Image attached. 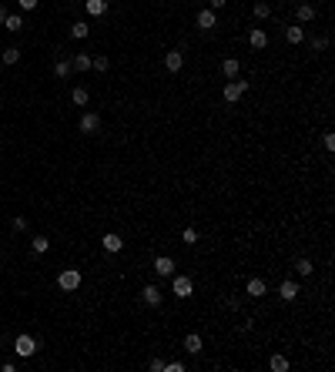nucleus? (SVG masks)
I'll list each match as a JSON object with an SVG mask.
<instances>
[{
  "mask_svg": "<svg viewBox=\"0 0 335 372\" xmlns=\"http://www.w3.org/2000/svg\"><path fill=\"white\" fill-rule=\"evenodd\" d=\"M225 4H228V0H208V7H211V10H221Z\"/></svg>",
  "mask_w": 335,
  "mask_h": 372,
  "instance_id": "35",
  "label": "nucleus"
},
{
  "mask_svg": "<svg viewBox=\"0 0 335 372\" xmlns=\"http://www.w3.org/2000/svg\"><path fill=\"white\" fill-rule=\"evenodd\" d=\"M37 7V0H20V10H34Z\"/></svg>",
  "mask_w": 335,
  "mask_h": 372,
  "instance_id": "36",
  "label": "nucleus"
},
{
  "mask_svg": "<svg viewBox=\"0 0 335 372\" xmlns=\"http://www.w3.org/2000/svg\"><path fill=\"white\" fill-rule=\"evenodd\" d=\"M285 37H288V44H302L305 41V31H302V27H285Z\"/></svg>",
  "mask_w": 335,
  "mask_h": 372,
  "instance_id": "21",
  "label": "nucleus"
},
{
  "mask_svg": "<svg viewBox=\"0 0 335 372\" xmlns=\"http://www.w3.org/2000/svg\"><path fill=\"white\" fill-rule=\"evenodd\" d=\"M88 88H74L71 91V101H74V104H77V107H84V104H88Z\"/></svg>",
  "mask_w": 335,
  "mask_h": 372,
  "instance_id": "22",
  "label": "nucleus"
},
{
  "mask_svg": "<svg viewBox=\"0 0 335 372\" xmlns=\"http://www.w3.org/2000/svg\"><path fill=\"white\" fill-rule=\"evenodd\" d=\"M271 369H275V372H285L288 369V359L285 356H271Z\"/></svg>",
  "mask_w": 335,
  "mask_h": 372,
  "instance_id": "28",
  "label": "nucleus"
},
{
  "mask_svg": "<svg viewBox=\"0 0 335 372\" xmlns=\"http://www.w3.org/2000/svg\"><path fill=\"white\" fill-rule=\"evenodd\" d=\"M278 295L285 302H292V299H298V282H292V278H285V282L278 285Z\"/></svg>",
  "mask_w": 335,
  "mask_h": 372,
  "instance_id": "11",
  "label": "nucleus"
},
{
  "mask_svg": "<svg viewBox=\"0 0 335 372\" xmlns=\"http://www.w3.org/2000/svg\"><path fill=\"white\" fill-rule=\"evenodd\" d=\"M245 289H248V295H252V299H262L265 292H268V285H265L262 278H248V285H245Z\"/></svg>",
  "mask_w": 335,
  "mask_h": 372,
  "instance_id": "14",
  "label": "nucleus"
},
{
  "mask_svg": "<svg viewBox=\"0 0 335 372\" xmlns=\"http://www.w3.org/2000/svg\"><path fill=\"white\" fill-rule=\"evenodd\" d=\"M4 27H7L10 34L24 31V17H20V14H7V20H4Z\"/></svg>",
  "mask_w": 335,
  "mask_h": 372,
  "instance_id": "16",
  "label": "nucleus"
},
{
  "mask_svg": "<svg viewBox=\"0 0 335 372\" xmlns=\"http://www.w3.org/2000/svg\"><path fill=\"white\" fill-rule=\"evenodd\" d=\"M295 272H298V275H312V272H315V265H312L309 259H298L295 262Z\"/></svg>",
  "mask_w": 335,
  "mask_h": 372,
  "instance_id": "24",
  "label": "nucleus"
},
{
  "mask_svg": "<svg viewBox=\"0 0 335 372\" xmlns=\"http://www.w3.org/2000/svg\"><path fill=\"white\" fill-rule=\"evenodd\" d=\"M322 141H325L328 151H335V134H332V131H325V138H322Z\"/></svg>",
  "mask_w": 335,
  "mask_h": 372,
  "instance_id": "32",
  "label": "nucleus"
},
{
  "mask_svg": "<svg viewBox=\"0 0 335 372\" xmlns=\"http://www.w3.org/2000/svg\"><path fill=\"white\" fill-rule=\"evenodd\" d=\"M91 67L104 74V71H107V67H111V61H107V57H104V54H101V57H91Z\"/></svg>",
  "mask_w": 335,
  "mask_h": 372,
  "instance_id": "25",
  "label": "nucleus"
},
{
  "mask_svg": "<svg viewBox=\"0 0 335 372\" xmlns=\"http://www.w3.org/2000/svg\"><path fill=\"white\" fill-rule=\"evenodd\" d=\"M201 349H205V342H201L198 332H191V335H184V352H191V356H198Z\"/></svg>",
  "mask_w": 335,
  "mask_h": 372,
  "instance_id": "12",
  "label": "nucleus"
},
{
  "mask_svg": "<svg viewBox=\"0 0 335 372\" xmlns=\"http://www.w3.org/2000/svg\"><path fill=\"white\" fill-rule=\"evenodd\" d=\"M245 91H248V81H228V84H225V101L235 104V101H241Z\"/></svg>",
  "mask_w": 335,
  "mask_h": 372,
  "instance_id": "4",
  "label": "nucleus"
},
{
  "mask_svg": "<svg viewBox=\"0 0 335 372\" xmlns=\"http://www.w3.org/2000/svg\"><path fill=\"white\" fill-rule=\"evenodd\" d=\"M57 285H61L64 292H77L80 289V272L77 268H64V272L57 275Z\"/></svg>",
  "mask_w": 335,
  "mask_h": 372,
  "instance_id": "2",
  "label": "nucleus"
},
{
  "mask_svg": "<svg viewBox=\"0 0 335 372\" xmlns=\"http://www.w3.org/2000/svg\"><path fill=\"white\" fill-rule=\"evenodd\" d=\"M171 292H175L178 299H188V295L194 292V282L188 275H171Z\"/></svg>",
  "mask_w": 335,
  "mask_h": 372,
  "instance_id": "3",
  "label": "nucleus"
},
{
  "mask_svg": "<svg viewBox=\"0 0 335 372\" xmlns=\"http://www.w3.org/2000/svg\"><path fill=\"white\" fill-rule=\"evenodd\" d=\"M31 248L37 251V255H44V251L50 248V242H47V235H34V238H31Z\"/></svg>",
  "mask_w": 335,
  "mask_h": 372,
  "instance_id": "19",
  "label": "nucleus"
},
{
  "mask_svg": "<svg viewBox=\"0 0 335 372\" xmlns=\"http://www.w3.org/2000/svg\"><path fill=\"white\" fill-rule=\"evenodd\" d=\"M164 372H184L181 362H164Z\"/></svg>",
  "mask_w": 335,
  "mask_h": 372,
  "instance_id": "33",
  "label": "nucleus"
},
{
  "mask_svg": "<svg viewBox=\"0 0 335 372\" xmlns=\"http://www.w3.org/2000/svg\"><path fill=\"white\" fill-rule=\"evenodd\" d=\"M215 24H218V17H215V10H211V7L198 10V27H201V31H211Z\"/></svg>",
  "mask_w": 335,
  "mask_h": 372,
  "instance_id": "10",
  "label": "nucleus"
},
{
  "mask_svg": "<svg viewBox=\"0 0 335 372\" xmlns=\"http://www.w3.org/2000/svg\"><path fill=\"white\" fill-rule=\"evenodd\" d=\"M154 272H158L161 278H171L175 275V262L168 259V255H158V259H154Z\"/></svg>",
  "mask_w": 335,
  "mask_h": 372,
  "instance_id": "7",
  "label": "nucleus"
},
{
  "mask_svg": "<svg viewBox=\"0 0 335 372\" xmlns=\"http://www.w3.org/2000/svg\"><path fill=\"white\" fill-rule=\"evenodd\" d=\"M97 128H101V114L88 111V114H84V118H80V134H94Z\"/></svg>",
  "mask_w": 335,
  "mask_h": 372,
  "instance_id": "6",
  "label": "nucleus"
},
{
  "mask_svg": "<svg viewBox=\"0 0 335 372\" xmlns=\"http://www.w3.org/2000/svg\"><path fill=\"white\" fill-rule=\"evenodd\" d=\"M221 71H225V77H238V71H241V64H238V57H228L221 64Z\"/></svg>",
  "mask_w": 335,
  "mask_h": 372,
  "instance_id": "18",
  "label": "nucleus"
},
{
  "mask_svg": "<svg viewBox=\"0 0 335 372\" xmlns=\"http://www.w3.org/2000/svg\"><path fill=\"white\" fill-rule=\"evenodd\" d=\"M295 17L302 20V24H309V20H315V7H312V4H302V7L295 10Z\"/></svg>",
  "mask_w": 335,
  "mask_h": 372,
  "instance_id": "20",
  "label": "nucleus"
},
{
  "mask_svg": "<svg viewBox=\"0 0 335 372\" xmlns=\"http://www.w3.org/2000/svg\"><path fill=\"white\" fill-rule=\"evenodd\" d=\"M71 71H91V54H74Z\"/></svg>",
  "mask_w": 335,
  "mask_h": 372,
  "instance_id": "17",
  "label": "nucleus"
},
{
  "mask_svg": "<svg viewBox=\"0 0 335 372\" xmlns=\"http://www.w3.org/2000/svg\"><path fill=\"white\" fill-rule=\"evenodd\" d=\"M164 67L171 74H178L184 67V54H181V50H168V54H164Z\"/></svg>",
  "mask_w": 335,
  "mask_h": 372,
  "instance_id": "8",
  "label": "nucleus"
},
{
  "mask_svg": "<svg viewBox=\"0 0 335 372\" xmlns=\"http://www.w3.org/2000/svg\"><path fill=\"white\" fill-rule=\"evenodd\" d=\"M101 245H104V251H111V255H118V251L124 248V238H121L118 232H107V235L101 238Z\"/></svg>",
  "mask_w": 335,
  "mask_h": 372,
  "instance_id": "5",
  "label": "nucleus"
},
{
  "mask_svg": "<svg viewBox=\"0 0 335 372\" xmlns=\"http://www.w3.org/2000/svg\"><path fill=\"white\" fill-rule=\"evenodd\" d=\"M84 7H88L91 17H101V14H107V0H84Z\"/></svg>",
  "mask_w": 335,
  "mask_h": 372,
  "instance_id": "15",
  "label": "nucleus"
},
{
  "mask_svg": "<svg viewBox=\"0 0 335 372\" xmlns=\"http://www.w3.org/2000/svg\"><path fill=\"white\" fill-rule=\"evenodd\" d=\"M14 352H17L20 359H31L34 352H37V342H34V335H27V332H24V335H17V339H14Z\"/></svg>",
  "mask_w": 335,
  "mask_h": 372,
  "instance_id": "1",
  "label": "nucleus"
},
{
  "mask_svg": "<svg viewBox=\"0 0 335 372\" xmlns=\"http://www.w3.org/2000/svg\"><path fill=\"white\" fill-rule=\"evenodd\" d=\"M4 20H7V7H0V24H4Z\"/></svg>",
  "mask_w": 335,
  "mask_h": 372,
  "instance_id": "37",
  "label": "nucleus"
},
{
  "mask_svg": "<svg viewBox=\"0 0 335 372\" xmlns=\"http://www.w3.org/2000/svg\"><path fill=\"white\" fill-rule=\"evenodd\" d=\"M17 61H20V50H17V47L4 50V64H17Z\"/></svg>",
  "mask_w": 335,
  "mask_h": 372,
  "instance_id": "27",
  "label": "nucleus"
},
{
  "mask_svg": "<svg viewBox=\"0 0 335 372\" xmlns=\"http://www.w3.org/2000/svg\"><path fill=\"white\" fill-rule=\"evenodd\" d=\"M268 14H271V7L265 4V0H258V4H255V17H258V20H265Z\"/></svg>",
  "mask_w": 335,
  "mask_h": 372,
  "instance_id": "29",
  "label": "nucleus"
},
{
  "mask_svg": "<svg viewBox=\"0 0 335 372\" xmlns=\"http://www.w3.org/2000/svg\"><path fill=\"white\" fill-rule=\"evenodd\" d=\"M248 44H252V47L255 50H262V47H268V34L262 31V27H255V31L248 34Z\"/></svg>",
  "mask_w": 335,
  "mask_h": 372,
  "instance_id": "13",
  "label": "nucleus"
},
{
  "mask_svg": "<svg viewBox=\"0 0 335 372\" xmlns=\"http://www.w3.org/2000/svg\"><path fill=\"white\" fill-rule=\"evenodd\" d=\"M27 228V218H14V232H24Z\"/></svg>",
  "mask_w": 335,
  "mask_h": 372,
  "instance_id": "34",
  "label": "nucleus"
},
{
  "mask_svg": "<svg viewBox=\"0 0 335 372\" xmlns=\"http://www.w3.org/2000/svg\"><path fill=\"white\" fill-rule=\"evenodd\" d=\"M181 242L184 245H194V242H198V232H194V228H184V232H181Z\"/></svg>",
  "mask_w": 335,
  "mask_h": 372,
  "instance_id": "30",
  "label": "nucleus"
},
{
  "mask_svg": "<svg viewBox=\"0 0 335 372\" xmlns=\"http://www.w3.org/2000/svg\"><path fill=\"white\" fill-rule=\"evenodd\" d=\"M88 34H91V27L84 24V20H77V24L71 27V37H77V41H80V37H88Z\"/></svg>",
  "mask_w": 335,
  "mask_h": 372,
  "instance_id": "23",
  "label": "nucleus"
},
{
  "mask_svg": "<svg viewBox=\"0 0 335 372\" xmlns=\"http://www.w3.org/2000/svg\"><path fill=\"white\" fill-rule=\"evenodd\" d=\"M54 74H57V77H71V61H57Z\"/></svg>",
  "mask_w": 335,
  "mask_h": 372,
  "instance_id": "26",
  "label": "nucleus"
},
{
  "mask_svg": "<svg viewBox=\"0 0 335 372\" xmlns=\"http://www.w3.org/2000/svg\"><path fill=\"white\" fill-rule=\"evenodd\" d=\"M141 299H144V305H161V299H164V295H161L158 285H144V289H141Z\"/></svg>",
  "mask_w": 335,
  "mask_h": 372,
  "instance_id": "9",
  "label": "nucleus"
},
{
  "mask_svg": "<svg viewBox=\"0 0 335 372\" xmlns=\"http://www.w3.org/2000/svg\"><path fill=\"white\" fill-rule=\"evenodd\" d=\"M312 47H315V50H325L328 47V37H315V41H312Z\"/></svg>",
  "mask_w": 335,
  "mask_h": 372,
  "instance_id": "31",
  "label": "nucleus"
}]
</instances>
